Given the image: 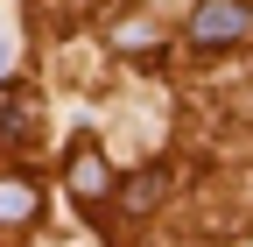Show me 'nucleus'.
I'll list each match as a JSON object with an SVG mask.
<instances>
[{"label": "nucleus", "mask_w": 253, "mask_h": 247, "mask_svg": "<svg viewBox=\"0 0 253 247\" xmlns=\"http://www.w3.org/2000/svg\"><path fill=\"white\" fill-rule=\"evenodd\" d=\"M155 198H162V177H155V170H148V177H134V184L120 191V205H126V212H148Z\"/></svg>", "instance_id": "nucleus-4"}, {"label": "nucleus", "mask_w": 253, "mask_h": 247, "mask_svg": "<svg viewBox=\"0 0 253 247\" xmlns=\"http://www.w3.org/2000/svg\"><path fill=\"white\" fill-rule=\"evenodd\" d=\"M253 36V0H204L190 14V43L197 50H232Z\"/></svg>", "instance_id": "nucleus-1"}, {"label": "nucleus", "mask_w": 253, "mask_h": 247, "mask_svg": "<svg viewBox=\"0 0 253 247\" xmlns=\"http://www.w3.org/2000/svg\"><path fill=\"white\" fill-rule=\"evenodd\" d=\"M36 219V184L28 177H0V226H21Z\"/></svg>", "instance_id": "nucleus-3"}, {"label": "nucleus", "mask_w": 253, "mask_h": 247, "mask_svg": "<svg viewBox=\"0 0 253 247\" xmlns=\"http://www.w3.org/2000/svg\"><path fill=\"white\" fill-rule=\"evenodd\" d=\"M0 64H7V43H0Z\"/></svg>", "instance_id": "nucleus-5"}, {"label": "nucleus", "mask_w": 253, "mask_h": 247, "mask_svg": "<svg viewBox=\"0 0 253 247\" xmlns=\"http://www.w3.org/2000/svg\"><path fill=\"white\" fill-rule=\"evenodd\" d=\"M71 191H78V198H106V191H113V170H106V156H99L91 141L71 148Z\"/></svg>", "instance_id": "nucleus-2"}]
</instances>
